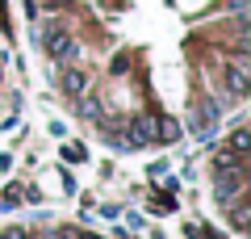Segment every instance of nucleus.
<instances>
[{
	"mask_svg": "<svg viewBox=\"0 0 251 239\" xmlns=\"http://www.w3.org/2000/svg\"><path fill=\"white\" fill-rule=\"evenodd\" d=\"M226 151L239 155V159H247V151H251V130H247V126H239V130L230 134V147H226Z\"/></svg>",
	"mask_w": 251,
	"mask_h": 239,
	"instance_id": "obj_3",
	"label": "nucleus"
},
{
	"mask_svg": "<svg viewBox=\"0 0 251 239\" xmlns=\"http://www.w3.org/2000/svg\"><path fill=\"white\" fill-rule=\"evenodd\" d=\"M0 239H9V235H0Z\"/></svg>",
	"mask_w": 251,
	"mask_h": 239,
	"instance_id": "obj_5",
	"label": "nucleus"
},
{
	"mask_svg": "<svg viewBox=\"0 0 251 239\" xmlns=\"http://www.w3.org/2000/svg\"><path fill=\"white\" fill-rule=\"evenodd\" d=\"M59 89L67 92V97H84V92H92V80H88V71H84V67H63Z\"/></svg>",
	"mask_w": 251,
	"mask_h": 239,
	"instance_id": "obj_2",
	"label": "nucleus"
},
{
	"mask_svg": "<svg viewBox=\"0 0 251 239\" xmlns=\"http://www.w3.org/2000/svg\"><path fill=\"white\" fill-rule=\"evenodd\" d=\"M38 42H42V51L50 55V59H59V63H72V59H80V46H75L72 30L63 26V21H50V26H42Z\"/></svg>",
	"mask_w": 251,
	"mask_h": 239,
	"instance_id": "obj_1",
	"label": "nucleus"
},
{
	"mask_svg": "<svg viewBox=\"0 0 251 239\" xmlns=\"http://www.w3.org/2000/svg\"><path fill=\"white\" fill-rule=\"evenodd\" d=\"M75 239H97V235H75Z\"/></svg>",
	"mask_w": 251,
	"mask_h": 239,
	"instance_id": "obj_4",
	"label": "nucleus"
}]
</instances>
